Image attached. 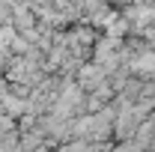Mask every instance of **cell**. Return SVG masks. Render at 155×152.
Masks as SVG:
<instances>
[{
    "instance_id": "cell-1",
    "label": "cell",
    "mask_w": 155,
    "mask_h": 152,
    "mask_svg": "<svg viewBox=\"0 0 155 152\" xmlns=\"http://www.w3.org/2000/svg\"><path fill=\"white\" fill-rule=\"evenodd\" d=\"M149 42H152V48H155V30H149Z\"/></svg>"
}]
</instances>
